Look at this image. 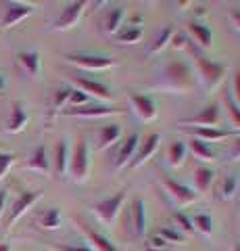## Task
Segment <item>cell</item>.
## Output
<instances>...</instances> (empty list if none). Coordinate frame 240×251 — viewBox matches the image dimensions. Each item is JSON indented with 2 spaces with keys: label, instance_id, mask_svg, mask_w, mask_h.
<instances>
[{
  "label": "cell",
  "instance_id": "1",
  "mask_svg": "<svg viewBox=\"0 0 240 251\" xmlns=\"http://www.w3.org/2000/svg\"><path fill=\"white\" fill-rule=\"evenodd\" d=\"M154 88L175 92V94H188L195 90V69L188 61L184 59H174L167 61L163 67L159 69L157 80H154Z\"/></svg>",
  "mask_w": 240,
  "mask_h": 251
},
{
  "label": "cell",
  "instance_id": "2",
  "mask_svg": "<svg viewBox=\"0 0 240 251\" xmlns=\"http://www.w3.org/2000/svg\"><path fill=\"white\" fill-rule=\"evenodd\" d=\"M92 161H90V145L86 138H80L73 149V153L69 155V176L75 184H84L90 178Z\"/></svg>",
  "mask_w": 240,
  "mask_h": 251
},
{
  "label": "cell",
  "instance_id": "3",
  "mask_svg": "<svg viewBox=\"0 0 240 251\" xmlns=\"http://www.w3.org/2000/svg\"><path fill=\"white\" fill-rule=\"evenodd\" d=\"M65 61L84 72H107V69L119 67L117 59L105 57V54H67Z\"/></svg>",
  "mask_w": 240,
  "mask_h": 251
},
{
  "label": "cell",
  "instance_id": "4",
  "mask_svg": "<svg viewBox=\"0 0 240 251\" xmlns=\"http://www.w3.org/2000/svg\"><path fill=\"white\" fill-rule=\"evenodd\" d=\"M196 69H198V75H200V80H203L207 90L218 88V86L223 82V77H226V72H228V67L223 65V63L209 61L205 57H196Z\"/></svg>",
  "mask_w": 240,
  "mask_h": 251
},
{
  "label": "cell",
  "instance_id": "5",
  "mask_svg": "<svg viewBox=\"0 0 240 251\" xmlns=\"http://www.w3.org/2000/svg\"><path fill=\"white\" fill-rule=\"evenodd\" d=\"M223 122V113H221V107L218 103H213V105H207L205 109H200V111L196 115H192V117H184V120L180 122V126H195V130L196 128H219Z\"/></svg>",
  "mask_w": 240,
  "mask_h": 251
},
{
  "label": "cell",
  "instance_id": "6",
  "mask_svg": "<svg viewBox=\"0 0 240 251\" xmlns=\"http://www.w3.org/2000/svg\"><path fill=\"white\" fill-rule=\"evenodd\" d=\"M126 201H128V191H119V193H115L113 197L98 201L94 205V214L100 222L111 224V222H115V218L119 216V211L126 205Z\"/></svg>",
  "mask_w": 240,
  "mask_h": 251
},
{
  "label": "cell",
  "instance_id": "7",
  "mask_svg": "<svg viewBox=\"0 0 240 251\" xmlns=\"http://www.w3.org/2000/svg\"><path fill=\"white\" fill-rule=\"evenodd\" d=\"M163 188H165L167 197L172 199L177 207H188V205H195V203L198 201V195L195 193V188L177 182V180H174V178H165Z\"/></svg>",
  "mask_w": 240,
  "mask_h": 251
},
{
  "label": "cell",
  "instance_id": "8",
  "mask_svg": "<svg viewBox=\"0 0 240 251\" xmlns=\"http://www.w3.org/2000/svg\"><path fill=\"white\" fill-rule=\"evenodd\" d=\"M86 6H88V2H84V0L69 2L63 9V13H61V17L55 21L52 29H55V31H65V29L75 27L77 23H80V19L84 17V13H86Z\"/></svg>",
  "mask_w": 240,
  "mask_h": 251
},
{
  "label": "cell",
  "instance_id": "9",
  "mask_svg": "<svg viewBox=\"0 0 240 251\" xmlns=\"http://www.w3.org/2000/svg\"><path fill=\"white\" fill-rule=\"evenodd\" d=\"M63 113H65V115H71V117H88V120H94V117L123 115V113H126V109H121V107H111V105H96V103H90V105H84V107L65 109Z\"/></svg>",
  "mask_w": 240,
  "mask_h": 251
},
{
  "label": "cell",
  "instance_id": "10",
  "mask_svg": "<svg viewBox=\"0 0 240 251\" xmlns=\"http://www.w3.org/2000/svg\"><path fill=\"white\" fill-rule=\"evenodd\" d=\"M130 103H131V109H134V113L140 117L142 122H153V120H157L159 107H157V103H154V99L149 97V94H131V97H130Z\"/></svg>",
  "mask_w": 240,
  "mask_h": 251
},
{
  "label": "cell",
  "instance_id": "11",
  "mask_svg": "<svg viewBox=\"0 0 240 251\" xmlns=\"http://www.w3.org/2000/svg\"><path fill=\"white\" fill-rule=\"evenodd\" d=\"M77 90H82L84 94H88V97H94L98 100H113L115 94L109 86H105L103 82H96V80H88V77H73L71 80Z\"/></svg>",
  "mask_w": 240,
  "mask_h": 251
},
{
  "label": "cell",
  "instance_id": "12",
  "mask_svg": "<svg viewBox=\"0 0 240 251\" xmlns=\"http://www.w3.org/2000/svg\"><path fill=\"white\" fill-rule=\"evenodd\" d=\"M159 143H161V134H159V132H153V134L140 138V145H138L136 157H134V161H131L130 168H140V166H144V163L149 161L154 153H157Z\"/></svg>",
  "mask_w": 240,
  "mask_h": 251
},
{
  "label": "cell",
  "instance_id": "13",
  "mask_svg": "<svg viewBox=\"0 0 240 251\" xmlns=\"http://www.w3.org/2000/svg\"><path fill=\"white\" fill-rule=\"evenodd\" d=\"M42 199V193L40 191H23L17 201L13 203V207H11V216H9V226H13L17 220L25 214L27 209H32L38 201Z\"/></svg>",
  "mask_w": 240,
  "mask_h": 251
},
{
  "label": "cell",
  "instance_id": "14",
  "mask_svg": "<svg viewBox=\"0 0 240 251\" xmlns=\"http://www.w3.org/2000/svg\"><path fill=\"white\" fill-rule=\"evenodd\" d=\"M34 13L32 4L25 2H6L4 4V17H2V27H15L23 19H27Z\"/></svg>",
  "mask_w": 240,
  "mask_h": 251
},
{
  "label": "cell",
  "instance_id": "15",
  "mask_svg": "<svg viewBox=\"0 0 240 251\" xmlns=\"http://www.w3.org/2000/svg\"><path fill=\"white\" fill-rule=\"evenodd\" d=\"M140 138L142 136L138 134V132H131L126 143L121 145L119 153H117V159H115V168L117 170L131 166V161H134V157H136V151H138V145H140Z\"/></svg>",
  "mask_w": 240,
  "mask_h": 251
},
{
  "label": "cell",
  "instance_id": "16",
  "mask_svg": "<svg viewBox=\"0 0 240 251\" xmlns=\"http://www.w3.org/2000/svg\"><path fill=\"white\" fill-rule=\"evenodd\" d=\"M29 122V113H27V107L21 103V100H13L11 103V115H9V122H6V130L11 134H19V132L25 130V126Z\"/></svg>",
  "mask_w": 240,
  "mask_h": 251
},
{
  "label": "cell",
  "instance_id": "17",
  "mask_svg": "<svg viewBox=\"0 0 240 251\" xmlns=\"http://www.w3.org/2000/svg\"><path fill=\"white\" fill-rule=\"evenodd\" d=\"M123 19H126V9L123 6H113L105 13V17L100 19V29H103L105 36H115L121 31Z\"/></svg>",
  "mask_w": 240,
  "mask_h": 251
},
{
  "label": "cell",
  "instance_id": "18",
  "mask_svg": "<svg viewBox=\"0 0 240 251\" xmlns=\"http://www.w3.org/2000/svg\"><path fill=\"white\" fill-rule=\"evenodd\" d=\"M82 230H84V234L88 237L90 245H92V247H90L92 251H121L109 237H107V234L98 232V230H94V228H90V226H82Z\"/></svg>",
  "mask_w": 240,
  "mask_h": 251
},
{
  "label": "cell",
  "instance_id": "19",
  "mask_svg": "<svg viewBox=\"0 0 240 251\" xmlns=\"http://www.w3.org/2000/svg\"><path fill=\"white\" fill-rule=\"evenodd\" d=\"M27 168L34 170V172H40V174H50L52 159L48 157V151H46L44 145H40V147L34 149L32 157H29V161H27Z\"/></svg>",
  "mask_w": 240,
  "mask_h": 251
},
{
  "label": "cell",
  "instance_id": "20",
  "mask_svg": "<svg viewBox=\"0 0 240 251\" xmlns=\"http://www.w3.org/2000/svg\"><path fill=\"white\" fill-rule=\"evenodd\" d=\"M19 65L21 69L25 72L27 75L38 77L40 75V69H42V59H40V52L38 50H25V52H19Z\"/></svg>",
  "mask_w": 240,
  "mask_h": 251
},
{
  "label": "cell",
  "instance_id": "21",
  "mask_svg": "<svg viewBox=\"0 0 240 251\" xmlns=\"http://www.w3.org/2000/svg\"><path fill=\"white\" fill-rule=\"evenodd\" d=\"M123 136V130L121 126L117 124H111V126H103V128L98 130V149H109V147H115L121 140Z\"/></svg>",
  "mask_w": 240,
  "mask_h": 251
},
{
  "label": "cell",
  "instance_id": "22",
  "mask_svg": "<svg viewBox=\"0 0 240 251\" xmlns=\"http://www.w3.org/2000/svg\"><path fill=\"white\" fill-rule=\"evenodd\" d=\"M188 34L190 38L195 40L200 49H211V42H213V34L205 23H198V21H190L188 23Z\"/></svg>",
  "mask_w": 240,
  "mask_h": 251
},
{
  "label": "cell",
  "instance_id": "23",
  "mask_svg": "<svg viewBox=\"0 0 240 251\" xmlns=\"http://www.w3.org/2000/svg\"><path fill=\"white\" fill-rule=\"evenodd\" d=\"M52 168H55V176H65L69 170V145L67 140H59L55 147V159H52Z\"/></svg>",
  "mask_w": 240,
  "mask_h": 251
},
{
  "label": "cell",
  "instance_id": "24",
  "mask_svg": "<svg viewBox=\"0 0 240 251\" xmlns=\"http://www.w3.org/2000/svg\"><path fill=\"white\" fill-rule=\"evenodd\" d=\"M131 222H134V234L136 237H144L146 230V207L140 197L131 201Z\"/></svg>",
  "mask_w": 240,
  "mask_h": 251
},
{
  "label": "cell",
  "instance_id": "25",
  "mask_svg": "<svg viewBox=\"0 0 240 251\" xmlns=\"http://www.w3.org/2000/svg\"><path fill=\"white\" fill-rule=\"evenodd\" d=\"M174 27H163L159 31L157 36H154V40L151 42V46H149V52H146V57L149 59H153V57H157V54H161V50H165L167 46H169V42H172V38H174Z\"/></svg>",
  "mask_w": 240,
  "mask_h": 251
},
{
  "label": "cell",
  "instance_id": "26",
  "mask_svg": "<svg viewBox=\"0 0 240 251\" xmlns=\"http://www.w3.org/2000/svg\"><path fill=\"white\" fill-rule=\"evenodd\" d=\"M186 147H188V151L195 155V159H200V161H215L218 159V153H215L207 143H203V140H198V138H192Z\"/></svg>",
  "mask_w": 240,
  "mask_h": 251
},
{
  "label": "cell",
  "instance_id": "27",
  "mask_svg": "<svg viewBox=\"0 0 240 251\" xmlns=\"http://www.w3.org/2000/svg\"><path fill=\"white\" fill-rule=\"evenodd\" d=\"M186 155H188V147L182 140H174L167 149V161L172 168H182L186 161Z\"/></svg>",
  "mask_w": 240,
  "mask_h": 251
},
{
  "label": "cell",
  "instance_id": "28",
  "mask_svg": "<svg viewBox=\"0 0 240 251\" xmlns=\"http://www.w3.org/2000/svg\"><path fill=\"white\" fill-rule=\"evenodd\" d=\"M213 180H215V172H213L211 168L200 166V168L195 170V186H196V191H198L200 195H205L209 188H211Z\"/></svg>",
  "mask_w": 240,
  "mask_h": 251
},
{
  "label": "cell",
  "instance_id": "29",
  "mask_svg": "<svg viewBox=\"0 0 240 251\" xmlns=\"http://www.w3.org/2000/svg\"><path fill=\"white\" fill-rule=\"evenodd\" d=\"M240 191V178L236 174H228L226 178L221 180L219 186V199L221 201H232Z\"/></svg>",
  "mask_w": 240,
  "mask_h": 251
},
{
  "label": "cell",
  "instance_id": "30",
  "mask_svg": "<svg viewBox=\"0 0 240 251\" xmlns=\"http://www.w3.org/2000/svg\"><path fill=\"white\" fill-rule=\"evenodd\" d=\"M61 222H63V216H61L59 207H48L38 218V224H40V228H44V230H57V228H61Z\"/></svg>",
  "mask_w": 240,
  "mask_h": 251
},
{
  "label": "cell",
  "instance_id": "31",
  "mask_svg": "<svg viewBox=\"0 0 240 251\" xmlns=\"http://www.w3.org/2000/svg\"><path fill=\"white\" fill-rule=\"evenodd\" d=\"M230 136V130H221V128H196L195 130V138L203 140V143H215V140H223Z\"/></svg>",
  "mask_w": 240,
  "mask_h": 251
},
{
  "label": "cell",
  "instance_id": "32",
  "mask_svg": "<svg viewBox=\"0 0 240 251\" xmlns=\"http://www.w3.org/2000/svg\"><path fill=\"white\" fill-rule=\"evenodd\" d=\"M140 40H142V27H138V25H128L126 29H121L117 34L119 44H138Z\"/></svg>",
  "mask_w": 240,
  "mask_h": 251
},
{
  "label": "cell",
  "instance_id": "33",
  "mask_svg": "<svg viewBox=\"0 0 240 251\" xmlns=\"http://www.w3.org/2000/svg\"><path fill=\"white\" fill-rule=\"evenodd\" d=\"M192 226H195V230H198L200 234L209 237V234L213 232V218L207 214H196L192 218Z\"/></svg>",
  "mask_w": 240,
  "mask_h": 251
},
{
  "label": "cell",
  "instance_id": "34",
  "mask_svg": "<svg viewBox=\"0 0 240 251\" xmlns=\"http://www.w3.org/2000/svg\"><path fill=\"white\" fill-rule=\"evenodd\" d=\"M174 222L177 224L175 228L180 232H195V226H192V218H188L184 211H174Z\"/></svg>",
  "mask_w": 240,
  "mask_h": 251
},
{
  "label": "cell",
  "instance_id": "35",
  "mask_svg": "<svg viewBox=\"0 0 240 251\" xmlns=\"http://www.w3.org/2000/svg\"><path fill=\"white\" fill-rule=\"evenodd\" d=\"M71 90L73 88H59L57 92H55V99H52V109H63V107H67L69 105V97H71Z\"/></svg>",
  "mask_w": 240,
  "mask_h": 251
},
{
  "label": "cell",
  "instance_id": "36",
  "mask_svg": "<svg viewBox=\"0 0 240 251\" xmlns=\"http://www.w3.org/2000/svg\"><path fill=\"white\" fill-rule=\"evenodd\" d=\"M159 234L169 243V245H172V243H184V239H186L184 232H180L177 228H174V226H165V228H161Z\"/></svg>",
  "mask_w": 240,
  "mask_h": 251
},
{
  "label": "cell",
  "instance_id": "37",
  "mask_svg": "<svg viewBox=\"0 0 240 251\" xmlns=\"http://www.w3.org/2000/svg\"><path fill=\"white\" fill-rule=\"evenodd\" d=\"M226 105H228V115L232 120V126H234V130H240V107L232 100V97L226 94Z\"/></svg>",
  "mask_w": 240,
  "mask_h": 251
},
{
  "label": "cell",
  "instance_id": "38",
  "mask_svg": "<svg viewBox=\"0 0 240 251\" xmlns=\"http://www.w3.org/2000/svg\"><path fill=\"white\" fill-rule=\"evenodd\" d=\"M146 247H149L151 251H167L172 245H169V243L157 232V234H153V237H149V241H146Z\"/></svg>",
  "mask_w": 240,
  "mask_h": 251
},
{
  "label": "cell",
  "instance_id": "39",
  "mask_svg": "<svg viewBox=\"0 0 240 251\" xmlns=\"http://www.w3.org/2000/svg\"><path fill=\"white\" fill-rule=\"evenodd\" d=\"M69 105H71V107H84V105H90V97H88V94H84L82 90L73 88V90H71V97H69Z\"/></svg>",
  "mask_w": 240,
  "mask_h": 251
},
{
  "label": "cell",
  "instance_id": "40",
  "mask_svg": "<svg viewBox=\"0 0 240 251\" xmlns=\"http://www.w3.org/2000/svg\"><path fill=\"white\" fill-rule=\"evenodd\" d=\"M15 163V155L13 153H4L0 151V180L6 176V172L11 170V166Z\"/></svg>",
  "mask_w": 240,
  "mask_h": 251
},
{
  "label": "cell",
  "instance_id": "41",
  "mask_svg": "<svg viewBox=\"0 0 240 251\" xmlns=\"http://www.w3.org/2000/svg\"><path fill=\"white\" fill-rule=\"evenodd\" d=\"M186 42H188V38H186L184 34H174V38H172V42H169V44H172L175 50H184Z\"/></svg>",
  "mask_w": 240,
  "mask_h": 251
},
{
  "label": "cell",
  "instance_id": "42",
  "mask_svg": "<svg viewBox=\"0 0 240 251\" xmlns=\"http://www.w3.org/2000/svg\"><path fill=\"white\" fill-rule=\"evenodd\" d=\"M232 100H234V103L240 107V69L234 75V92H232Z\"/></svg>",
  "mask_w": 240,
  "mask_h": 251
},
{
  "label": "cell",
  "instance_id": "43",
  "mask_svg": "<svg viewBox=\"0 0 240 251\" xmlns=\"http://www.w3.org/2000/svg\"><path fill=\"white\" fill-rule=\"evenodd\" d=\"M57 251H92L88 245H55Z\"/></svg>",
  "mask_w": 240,
  "mask_h": 251
},
{
  "label": "cell",
  "instance_id": "44",
  "mask_svg": "<svg viewBox=\"0 0 240 251\" xmlns=\"http://www.w3.org/2000/svg\"><path fill=\"white\" fill-rule=\"evenodd\" d=\"M230 159L232 161H238L240 159V138L234 140V147H232V151H230Z\"/></svg>",
  "mask_w": 240,
  "mask_h": 251
},
{
  "label": "cell",
  "instance_id": "45",
  "mask_svg": "<svg viewBox=\"0 0 240 251\" xmlns=\"http://www.w3.org/2000/svg\"><path fill=\"white\" fill-rule=\"evenodd\" d=\"M230 19H232V23H234V27L240 31V9H234L230 13Z\"/></svg>",
  "mask_w": 240,
  "mask_h": 251
},
{
  "label": "cell",
  "instance_id": "46",
  "mask_svg": "<svg viewBox=\"0 0 240 251\" xmlns=\"http://www.w3.org/2000/svg\"><path fill=\"white\" fill-rule=\"evenodd\" d=\"M4 203H6V191H0V218L4 214Z\"/></svg>",
  "mask_w": 240,
  "mask_h": 251
},
{
  "label": "cell",
  "instance_id": "47",
  "mask_svg": "<svg viewBox=\"0 0 240 251\" xmlns=\"http://www.w3.org/2000/svg\"><path fill=\"white\" fill-rule=\"evenodd\" d=\"M6 90V80H4V75L0 74V94H2Z\"/></svg>",
  "mask_w": 240,
  "mask_h": 251
},
{
  "label": "cell",
  "instance_id": "48",
  "mask_svg": "<svg viewBox=\"0 0 240 251\" xmlns=\"http://www.w3.org/2000/svg\"><path fill=\"white\" fill-rule=\"evenodd\" d=\"M0 251H11V247L6 243H0Z\"/></svg>",
  "mask_w": 240,
  "mask_h": 251
},
{
  "label": "cell",
  "instance_id": "49",
  "mask_svg": "<svg viewBox=\"0 0 240 251\" xmlns=\"http://www.w3.org/2000/svg\"><path fill=\"white\" fill-rule=\"evenodd\" d=\"M234 251H240V243H236V245H234Z\"/></svg>",
  "mask_w": 240,
  "mask_h": 251
}]
</instances>
